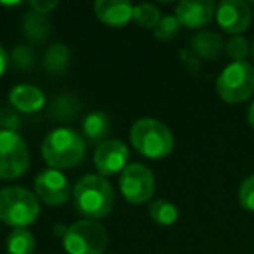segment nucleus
<instances>
[{
    "label": "nucleus",
    "instance_id": "1",
    "mask_svg": "<svg viewBox=\"0 0 254 254\" xmlns=\"http://www.w3.org/2000/svg\"><path fill=\"white\" fill-rule=\"evenodd\" d=\"M73 205L80 214L96 221L108 216L115 204V191L106 178L99 174H85L73 188Z\"/></svg>",
    "mask_w": 254,
    "mask_h": 254
},
{
    "label": "nucleus",
    "instance_id": "17",
    "mask_svg": "<svg viewBox=\"0 0 254 254\" xmlns=\"http://www.w3.org/2000/svg\"><path fill=\"white\" fill-rule=\"evenodd\" d=\"M84 138L89 143L101 145L106 141V136L110 132V117L105 112H92L84 119Z\"/></svg>",
    "mask_w": 254,
    "mask_h": 254
},
{
    "label": "nucleus",
    "instance_id": "24",
    "mask_svg": "<svg viewBox=\"0 0 254 254\" xmlns=\"http://www.w3.org/2000/svg\"><path fill=\"white\" fill-rule=\"evenodd\" d=\"M180 26L181 25L176 19V16H164L159 21V25L155 26V30H153V35H155V39L162 40V42H169L178 35Z\"/></svg>",
    "mask_w": 254,
    "mask_h": 254
},
{
    "label": "nucleus",
    "instance_id": "28",
    "mask_svg": "<svg viewBox=\"0 0 254 254\" xmlns=\"http://www.w3.org/2000/svg\"><path fill=\"white\" fill-rule=\"evenodd\" d=\"M56 7H58V2H53V0H51V2L49 0H33V2H30V9L42 16H47Z\"/></svg>",
    "mask_w": 254,
    "mask_h": 254
},
{
    "label": "nucleus",
    "instance_id": "23",
    "mask_svg": "<svg viewBox=\"0 0 254 254\" xmlns=\"http://www.w3.org/2000/svg\"><path fill=\"white\" fill-rule=\"evenodd\" d=\"M225 49H226V53H228V56L233 60V63H237V61H246V58L249 56V53L253 51V46H251L246 37L237 35L226 42Z\"/></svg>",
    "mask_w": 254,
    "mask_h": 254
},
{
    "label": "nucleus",
    "instance_id": "31",
    "mask_svg": "<svg viewBox=\"0 0 254 254\" xmlns=\"http://www.w3.org/2000/svg\"><path fill=\"white\" fill-rule=\"evenodd\" d=\"M247 122L251 124V127L254 129V101L251 103L249 110H247Z\"/></svg>",
    "mask_w": 254,
    "mask_h": 254
},
{
    "label": "nucleus",
    "instance_id": "11",
    "mask_svg": "<svg viewBox=\"0 0 254 254\" xmlns=\"http://www.w3.org/2000/svg\"><path fill=\"white\" fill-rule=\"evenodd\" d=\"M129 160V148L119 139H106L94 152V166L99 176H113L126 169Z\"/></svg>",
    "mask_w": 254,
    "mask_h": 254
},
{
    "label": "nucleus",
    "instance_id": "16",
    "mask_svg": "<svg viewBox=\"0 0 254 254\" xmlns=\"http://www.w3.org/2000/svg\"><path fill=\"white\" fill-rule=\"evenodd\" d=\"M21 32L30 42L42 44L51 37L53 23L49 21L47 16H42V14H39V12L30 9L21 19Z\"/></svg>",
    "mask_w": 254,
    "mask_h": 254
},
{
    "label": "nucleus",
    "instance_id": "5",
    "mask_svg": "<svg viewBox=\"0 0 254 254\" xmlns=\"http://www.w3.org/2000/svg\"><path fill=\"white\" fill-rule=\"evenodd\" d=\"M218 96L225 103H244L254 94V66L247 61H237L225 66L216 80Z\"/></svg>",
    "mask_w": 254,
    "mask_h": 254
},
{
    "label": "nucleus",
    "instance_id": "12",
    "mask_svg": "<svg viewBox=\"0 0 254 254\" xmlns=\"http://www.w3.org/2000/svg\"><path fill=\"white\" fill-rule=\"evenodd\" d=\"M174 16L180 25L197 30L212 21L216 16V5L212 0H183L176 5Z\"/></svg>",
    "mask_w": 254,
    "mask_h": 254
},
{
    "label": "nucleus",
    "instance_id": "14",
    "mask_svg": "<svg viewBox=\"0 0 254 254\" xmlns=\"http://www.w3.org/2000/svg\"><path fill=\"white\" fill-rule=\"evenodd\" d=\"M9 101L18 112L23 113H35L40 112L46 105V94L35 85L19 84L11 89Z\"/></svg>",
    "mask_w": 254,
    "mask_h": 254
},
{
    "label": "nucleus",
    "instance_id": "9",
    "mask_svg": "<svg viewBox=\"0 0 254 254\" xmlns=\"http://www.w3.org/2000/svg\"><path fill=\"white\" fill-rule=\"evenodd\" d=\"M216 21L223 32L233 37L242 35L253 23V9L249 2L223 0L216 5Z\"/></svg>",
    "mask_w": 254,
    "mask_h": 254
},
{
    "label": "nucleus",
    "instance_id": "10",
    "mask_svg": "<svg viewBox=\"0 0 254 254\" xmlns=\"http://www.w3.org/2000/svg\"><path fill=\"white\" fill-rule=\"evenodd\" d=\"M35 195L49 205H63L71 197V188L61 171L46 169L35 178Z\"/></svg>",
    "mask_w": 254,
    "mask_h": 254
},
{
    "label": "nucleus",
    "instance_id": "8",
    "mask_svg": "<svg viewBox=\"0 0 254 254\" xmlns=\"http://www.w3.org/2000/svg\"><path fill=\"white\" fill-rule=\"evenodd\" d=\"M124 198L131 204H145L155 191V176L145 164H129L120 174L119 181Z\"/></svg>",
    "mask_w": 254,
    "mask_h": 254
},
{
    "label": "nucleus",
    "instance_id": "18",
    "mask_svg": "<svg viewBox=\"0 0 254 254\" xmlns=\"http://www.w3.org/2000/svg\"><path fill=\"white\" fill-rule=\"evenodd\" d=\"M70 49L63 44H53L44 54V68L51 75H61L70 66Z\"/></svg>",
    "mask_w": 254,
    "mask_h": 254
},
{
    "label": "nucleus",
    "instance_id": "29",
    "mask_svg": "<svg viewBox=\"0 0 254 254\" xmlns=\"http://www.w3.org/2000/svg\"><path fill=\"white\" fill-rule=\"evenodd\" d=\"M181 60L187 63V66L190 68V70L195 71L198 68V60L191 53H187V51H183V53H181Z\"/></svg>",
    "mask_w": 254,
    "mask_h": 254
},
{
    "label": "nucleus",
    "instance_id": "32",
    "mask_svg": "<svg viewBox=\"0 0 254 254\" xmlns=\"http://www.w3.org/2000/svg\"><path fill=\"white\" fill-rule=\"evenodd\" d=\"M251 54H253V60H254V42H253V51H251Z\"/></svg>",
    "mask_w": 254,
    "mask_h": 254
},
{
    "label": "nucleus",
    "instance_id": "30",
    "mask_svg": "<svg viewBox=\"0 0 254 254\" xmlns=\"http://www.w3.org/2000/svg\"><path fill=\"white\" fill-rule=\"evenodd\" d=\"M7 66H9V54H7V51H5L4 47L0 46V77L5 73Z\"/></svg>",
    "mask_w": 254,
    "mask_h": 254
},
{
    "label": "nucleus",
    "instance_id": "13",
    "mask_svg": "<svg viewBox=\"0 0 254 254\" xmlns=\"http://www.w3.org/2000/svg\"><path fill=\"white\" fill-rule=\"evenodd\" d=\"M96 16L108 26H124L132 19V4L129 0H96L92 4Z\"/></svg>",
    "mask_w": 254,
    "mask_h": 254
},
{
    "label": "nucleus",
    "instance_id": "25",
    "mask_svg": "<svg viewBox=\"0 0 254 254\" xmlns=\"http://www.w3.org/2000/svg\"><path fill=\"white\" fill-rule=\"evenodd\" d=\"M12 61L18 68L21 70H30L35 63V53L32 51V47L26 46V44H19V46L14 47L12 51Z\"/></svg>",
    "mask_w": 254,
    "mask_h": 254
},
{
    "label": "nucleus",
    "instance_id": "22",
    "mask_svg": "<svg viewBox=\"0 0 254 254\" xmlns=\"http://www.w3.org/2000/svg\"><path fill=\"white\" fill-rule=\"evenodd\" d=\"M78 110V101L75 99V96H60L56 101L53 103V117L60 120H68L77 113Z\"/></svg>",
    "mask_w": 254,
    "mask_h": 254
},
{
    "label": "nucleus",
    "instance_id": "33",
    "mask_svg": "<svg viewBox=\"0 0 254 254\" xmlns=\"http://www.w3.org/2000/svg\"><path fill=\"white\" fill-rule=\"evenodd\" d=\"M249 5H253V7H254V2H249Z\"/></svg>",
    "mask_w": 254,
    "mask_h": 254
},
{
    "label": "nucleus",
    "instance_id": "4",
    "mask_svg": "<svg viewBox=\"0 0 254 254\" xmlns=\"http://www.w3.org/2000/svg\"><path fill=\"white\" fill-rule=\"evenodd\" d=\"M131 143L146 159H164L174 150V136L166 124L139 119L131 127Z\"/></svg>",
    "mask_w": 254,
    "mask_h": 254
},
{
    "label": "nucleus",
    "instance_id": "20",
    "mask_svg": "<svg viewBox=\"0 0 254 254\" xmlns=\"http://www.w3.org/2000/svg\"><path fill=\"white\" fill-rule=\"evenodd\" d=\"M150 218L160 226H171L176 223L178 216V207L169 200H164V198H157L150 204Z\"/></svg>",
    "mask_w": 254,
    "mask_h": 254
},
{
    "label": "nucleus",
    "instance_id": "3",
    "mask_svg": "<svg viewBox=\"0 0 254 254\" xmlns=\"http://www.w3.org/2000/svg\"><path fill=\"white\" fill-rule=\"evenodd\" d=\"M40 214L35 193L23 187H5L0 190V221L12 228H26Z\"/></svg>",
    "mask_w": 254,
    "mask_h": 254
},
{
    "label": "nucleus",
    "instance_id": "21",
    "mask_svg": "<svg viewBox=\"0 0 254 254\" xmlns=\"http://www.w3.org/2000/svg\"><path fill=\"white\" fill-rule=\"evenodd\" d=\"M132 19L138 23L139 26L148 30H155V26L159 25V21L162 19L160 11L157 5L153 4H139L132 11Z\"/></svg>",
    "mask_w": 254,
    "mask_h": 254
},
{
    "label": "nucleus",
    "instance_id": "7",
    "mask_svg": "<svg viewBox=\"0 0 254 254\" xmlns=\"http://www.w3.org/2000/svg\"><path fill=\"white\" fill-rule=\"evenodd\" d=\"M30 167V152L25 139L16 131L0 129V178L16 180Z\"/></svg>",
    "mask_w": 254,
    "mask_h": 254
},
{
    "label": "nucleus",
    "instance_id": "15",
    "mask_svg": "<svg viewBox=\"0 0 254 254\" xmlns=\"http://www.w3.org/2000/svg\"><path fill=\"white\" fill-rule=\"evenodd\" d=\"M225 47H226L225 40L216 32H198L190 40V53L197 60H207V61L218 60Z\"/></svg>",
    "mask_w": 254,
    "mask_h": 254
},
{
    "label": "nucleus",
    "instance_id": "2",
    "mask_svg": "<svg viewBox=\"0 0 254 254\" xmlns=\"http://www.w3.org/2000/svg\"><path fill=\"white\" fill-rule=\"evenodd\" d=\"M85 155V141L68 127L54 129L42 141V159L49 169L63 171L78 166Z\"/></svg>",
    "mask_w": 254,
    "mask_h": 254
},
{
    "label": "nucleus",
    "instance_id": "27",
    "mask_svg": "<svg viewBox=\"0 0 254 254\" xmlns=\"http://www.w3.org/2000/svg\"><path fill=\"white\" fill-rule=\"evenodd\" d=\"M0 126L4 127V131H16L19 127V117L11 110H2L0 112Z\"/></svg>",
    "mask_w": 254,
    "mask_h": 254
},
{
    "label": "nucleus",
    "instance_id": "6",
    "mask_svg": "<svg viewBox=\"0 0 254 254\" xmlns=\"http://www.w3.org/2000/svg\"><path fill=\"white\" fill-rule=\"evenodd\" d=\"M108 246L105 226L92 219L77 221L66 230L63 247L68 254H103Z\"/></svg>",
    "mask_w": 254,
    "mask_h": 254
},
{
    "label": "nucleus",
    "instance_id": "26",
    "mask_svg": "<svg viewBox=\"0 0 254 254\" xmlns=\"http://www.w3.org/2000/svg\"><path fill=\"white\" fill-rule=\"evenodd\" d=\"M239 204L246 211L254 212V174L242 181L239 188Z\"/></svg>",
    "mask_w": 254,
    "mask_h": 254
},
{
    "label": "nucleus",
    "instance_id": "19",
    "mask_svg": "<svg viewBox=\"0 0 254 254\" xmlns=\"http://www.w3.org/2000/svg\"><path fill=\"white\" fill-rule=\"evenodd\" d=\"M9 254H33L35 251V237L26 228H14L7 237Z\"/></svg>",
    "mask_w": 254,
    "mask_h": 254
}]
</instances>
